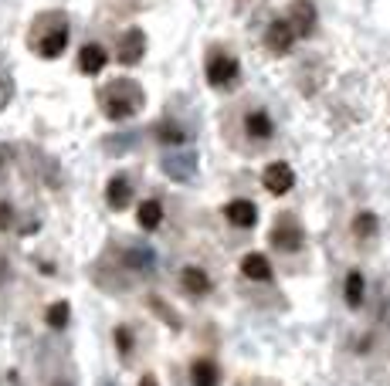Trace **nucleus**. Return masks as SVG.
I'll return each instance as SVG.
<instances>
[{
	"mask_svg": "<svg viewBox=\"0 0 390 386\" xmlns=\"http://www.w3.org/2000/svg\"><path fill=\"white\" fill-rule=\"evenodd\" d=\"M105 115L109 119H130L132 112H139V105H143V88L136 85V81H116V85H109L105 88Z\"/></svg>",
	"mask_w": 390,
	"mask_h": 386,
	"instance_id": "obj_1",
	"label": "nucleus"
},
{
	"mask_svg": "<svg viewBox=\"0 0 390 386\" xmlns=\"http://www.w3.org/2000/svg\"><path fill=\"white\" fill-rule=\"evenodd\" d=\"M163 170H166L173 180H190L194 170H197V159H194V153H187V150H177V153L163 156Z\"/></svg>",
	"mask_w": 390,
	"mask_h": 386,
	"instance_id": "obj_2",
	"label": "nucleus"
},
{
	"mask_svg": "<svg viewBox=\"0 0 390 386\" xmlns=\"http://www.w3.org/2000/svg\"><path fill=\"white\" fill-rule=\"evenodd\" d=\"M143 51H146V34H143L139 27L126 31L123 41H119V61H123V65H136V61L143 58Z\"/></svg>",
	"mask_w": 390,
	"mask_h": 386,
	"instance_id": "obj_3",
	"label": "nucleus"
},
{
	"mask_svg": "<svg viewBox=\"0 0 390 386\" xmlns=\"http://www.w3.org/2000/svg\"><path fill=\"white\" fill-rule=\"evenodd\" d=\"M292 183H295V173H292L288 163H272V166L265 170V190H268V193H288Z\"/></svg>",
	"mask_w": 390,
	"mask_h": 386,
	"instance_id": "obj_4",
	"label": "nucleus"
},
{
	"mask_svg": "<svg viewBox=\"0 0 390 386\" xmlns=\"http://www.w3.org/2000/svg\"><path fill=\"white\" fill-rule=\"evenodd\" d=\"M292 41H295V27L288 24V21H275V24L265 31V45L272 48V51H288L292 48Z\"/></svg>",
	"mask_w": 390,
	"mask_h": 386,
	"instance_id": "obj_5",
	"label": "nucleus"
},
{
	"mask_svg": "<svg viewBox=\"0 0 390 386\" xmlns=\"http://www.w3.org/2000/svg\"><path fill=\"white\" fill-rule=\"evenodd\" d=\"M228 220L237 224V227H255L258 224V210L251 200H231L228 204Z\"/></svg>",
	"mask_w": 390,
	"mask_h": 386,
	"instance_id": "obj_6",
	"label": "nucleus"
},
{
	"mask_svg": "<svg viewBox=\"0 0 390 386\" xmlns=\"http://www.w3.org/2000/svg\"><path fill=\"white\" fill-rule=\"evenodd\" d=\"M78 68L85 72V75H99L105 68V48L99 45H85L81 51H78Z\"/></svg>",
	"mask_w": 390,
	"mask_h": 386,
	"instance_id": "obj_7",
	"label": "nucleus"
},
{
	"mask_svg": "<svg viewBox=\"0 0 390 386\" xmlns=\"http://www.w3.org/2000/svg\"><path fill=\"white\" fill-rule=\"evenodd\" d=\"M234 75H237V61H234V58H214V61H210V68H208L210 85H228Z\"/></svg>",
	"mask_w": 390,
	"mask_h": 386,
	"instance_id": "obj_8",
	"label": "nucleus"
},
{
	"mask_svg": "<svg viewBox=\"0 0 390 386\" xmlns=\"http://www.w3.org/2000/svg\"><path fill=\"white\" fill-rule=\"evenodd\" d=\"M241 271H244V278H251V282H268V278H272V264H268L265 255H248L241 261Z\"/></svg>",
	"mask_w": 390,
	"mask_h": 386,
	"instance_id": "obj_9",
	"label": "nucleus"
},
{
	"mask_svg": "<svg viewBox=\"0 0 390 386\" xmlns=\"http://www.w3.org/2000/svg\"><path fill=\"white\" fill-rule=\"evenodd\" d=\"M105 197H109V204L116 207H126L130 204V197H132V186H130V180L126 177H112L109 180V186H105Z\"/></svg>",
	"mask_w": 390,
	"mask_h": 386,
	"instance_id": "obj_10",
	"label": "nucleus"
},
{
	"mask_svg": "<svg viewBox=\"0 0 390 386\" xmlns=\"http://www.w3.org/2000/svg\"><path fill=\"white\" fill-rule=\"evenodd\" d=\"M65 45H68V31H65V27H58V31H52V34L41 41V48H38V51L45 54V58H58V54L65 51Z\"/></svg>",
	"mask_w": 390,
	"mask_h": 386,
	"instance_id": "obj_11",
	"label": "nucleus"
},
{
	"mask_svg": "<svg viewBox=\"0 0 390 386\" xmlns=\"http://www.w3.org/2000/svg\"><path fill=\"white\" fill-rule=\"evenodd\" d=\"M190 380H194V386H217V366H214V362H208V360L194 362Z\"/></svg>",
	"mask_w": 390,
	"mask_h": 386,
	"instance_id": "obj_12",
	"label": "nucleus"
},
{
	"mask_svg": "<svg viewBox=\"0 0 390 386\" xmlns=\"http://www.w3.org/2000/svg\"><path fill=\"white\" fill-rule=\"evenodd\" d=\"M139 227H146V231H153L159 227V220H163V207L156 204V200H146V204H139Z\"/></svg>",
	"mask_w": 390,
	"mask_h": 386,
	"instance_id": "obj_13",
	"label": "nucleus"
},
{
	"mask_svg": "<svg viewBox=\"0 0 390 386\" xmlns=\"http://www.w3.org/2000/svg\"><path fill=\"white\" fill-rule=\"evenodd\" d=\"M180 278H183V288H187V291H194V295H204V291L210 288L208 275H204L201 268H183Z\"/></svg>",
	"mask_w": 390,
	"mask_h": 386,
	"instance_id": "obj_14",
	"label": "nucleus"
},
{
	"mask_svg": "<svg viewBox=\"0 0 390 386\" xmlns=\"http://www.w3.org/2000/svg\"><path fill=\"white\" fill-rule=\"evenodd\" d=\"M292 14H295V34H309L312 31V24H315V14H312V3H306V0H302V3H295V10H292Z\"/></svg>",
	"mask_w": 390,
	"mask_h": 386,
	"instance_id": "obj_15",
	"label": "nucleus"
},
{
	"mask_svg": "<svg viewBox=\"0 0 390 386\" xmlns=\"http://www.w3.org/2000/svg\"><path fill=\"white\" fill-rule=\"evenodd\" d=\"M244 129H248L255 139H268V136H272V119H268L265 112H251L248 122H244Z\"/></svg>",
	"mask_w": 390,
	"mask_h": 386,
	"instance_id": "obj_16",
	"label": "nucleus"
},
{
	"mask_svg": "<svg viewBox=\"0 0 390 386\" xmlns=\"http://www.w3.org/2000/svg\"><path fill=\"white\" fill-rule=\"evenodd\" d=\"M272 241H275L279 248H286V251H295V248L302 244V231H299V227H279V231L272 234Z\"/></svg>",
	"mask_w": 390,
	"mask_h": 386,
	"instance_id": "obj_17",
	"label": "nucleus"
},
{
	"mask_svg": "<svg viewBox=\"0 0 390 386\" xmlns=\"http://www.w3.org/2000/svg\"><path fill=\"white\" fill-rule=\"evenodd\" d=\"M346 302L350 305H360L364 302V275L360 271H350L346 275Z\"/></svg>",
	"mask_w": 390,
	"mask_h": 386,
	"instance_id": "obj_18",
	"label": "nucleus"
},
{
	"mask_svg": "<svg viewBox=\"0 0 390 386\" xmlns=\"http://www.w3.org/2000/svg\"><path fill=\"white\" fill-rule=\"evenodd\" d=\"M48 325H52V329H65V325H68V302L52 305V312H48Z\"/></svg>",
	"mask_w": 390,
	"mask_h": 386,
	"instance_id": "obj_19",
	"label": "nucleus"
},
{
	"mask_svg": "<svg viewBox=\"0 0 390 386\" xmlns=\"http://www.w3.org/2000/svg\"><path fill=\"white\" fill-rule=\"evenodd\" d=\"M353 231L360 234V237H370V234L377 231V217H373V214H360V217L353 220Z\"/></svg>",
	"mask_w": 390,
	"mask_h": 386,
	"instance_id": "obj_20",
	"label": "nucleus"
},
{
	"mask_svg": "<svg viewBox=\"0 0 390 386\" xmlns=\"http://www.w3.org/2000/svg\"><path fill=\"white\" fill-rule=\"evenodd\" d=\"M159 139H163L166 146H180V143H183V132L177 126H159Z\"/></svg>",
	"mask_w": 390,
	"mask_h": 386,
	"instance_id": "obj_21",
	"label": "nucleus"
},
{
	"mask_svg": "<svg viewBox=\"0 0 390 386\" xmlns=\"http://www.w3.org/2000/svg\"><path fill=\"white\" fill-rule=\"evenodd\" d=\"M10 95H14V81L0 78V112L7 108V102H10Z\"/></svg>",
	"mask_w": 390,
	"mask_h": 386,
	"instance_id": "obj_22",
	"label": "nucleus"
},
{
	"mask_svg": "<svg viewBox=\"0 0 390 386\" xmlns=\"http://www.w3.org/2000/svg\"><path fill=\"white\" fill-rule=\"evenodd\" d=\"M130 264L146 268V264H153V255H150V251H130Z\"/></svg>",
	"mask_w": 390,
	"mask_h": 386,
	"instance_id": "obj_23",
	"label": "nucleus"
},
{
	"mask_svg": "<svg viewBox=\"0 0 390 386\" xmlns=\"http://www.w3.org/2000/svg\"><path fill=\"white\" fill-rule=\"evenodd\" d=\"M116 342H119V353H130V329H119V332H116Z\"/></svg>",
	"mask_w": 390,
	"mask_h": 386,
	"instance_id": "obj_24",
	"label": "nucleus"
},
{
	"mask_svg": "<svg viewBox=\"0 0 390 386\" xmlns=\"http://www.w3.org/2000/svg\"><path fill=\"white\" fill-rule=\"evenodd\" d=\"M10 227V210H7V204H0V231H7Z\"/></svg>",
	"mask_w": 390,
	"mask_h": 386,
	"instance_id": "obj_25",
	"label": "nucleus"
},
{
	"mask_svg": "<svg viewBox=\"0 0 390 386\" xmlns=\"http://www.w3.org/2000/svg\"><path fill=\"white\" fill-rule=\"evenodd\" d=\"M3 278H7V264H3V257H0V284H3Z\"/></svg>",
	"mask_w": 390,
	"mask_h": 386,
	"instance_id": "obj_26",
	"label": "nucleus"
},
{
	"mask_svg": "<svg viewBox=\"0 0 390 386\" xmlns=\"http://www.w3.org/2000/svg\"><path fill=\"white\" fill-rule=\"evenodd\" d=\"M139 386H156V380H153V376H143V383H139Z\"/></svg>",
	"mask_w": 390,
	"mask_h": 386,
	"instance_id": "obj_27",
	"label": "nucleus"
}]
</instances>
